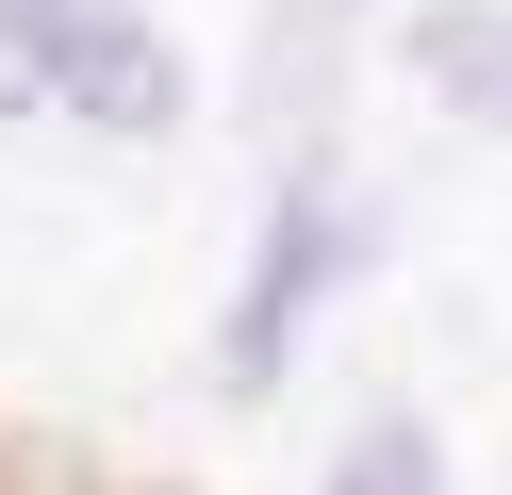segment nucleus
Listing matches in <instances>:
<instances>
[{
    "mask_svg": "<svg viewBox=\"0 0 512 495\" xmlns=\"http://www.w3.org/2000/svg\"><path fill=\"white\" fill-rule=\"evenodd\" d=\"M413 83H430L446 116H496L512 132V0H446V17L413 33Z\"/></svg>",
    "mask_w": 512,
    "mask_h": 495,
    "instance_id": "obj_2",
    "label": "nucleus"
},
{
    "mask_svg": "<svg viewBox=\"0 0 512 495\" xmlns=\"http://www.w3.org/2000/svg\"><path fill=\"white\" fill-rule=\"evenodd\" d=\"M347 17H364V0H281V17H265V116L314 99V66L347 50Z\"/></svg>",
    "mask_w": 512,
    "mask_h": 495,
    "instance_id": "obj_3",
    "label": "nucleus"
},
{
    "mask_svg": "<svg viewBox=\"0 0 512 495\" xmlns=\"http://www.w3.org/2000/svg\"><path fill=\"white\" fill-rule=\"evenodd\" d=\"M314 264H331V198H281L265 215V264H248V314H232V380H281V347H298V314H314Z\"/></svg>",
    "mask_w": 512,
    "mask_h": 495,
    "instance_id": "obj_1",
    "label": "nucleus"
},
{
    "mask_svg": "<svg viewBox=\"0 0 512 495\" xmlns=\"http://www.w3.org/2000/svg\"><path fill=\"white\" fill-rule=\"evenodd\" d=\"M331 495H446V462H430V429H364L331 462Z\"/></svg>",
    "mask_w": 512,
    "mask_h": 495,
    "instance_id": "obj_4",
    "label": "nucleus"
}]
</instances>
